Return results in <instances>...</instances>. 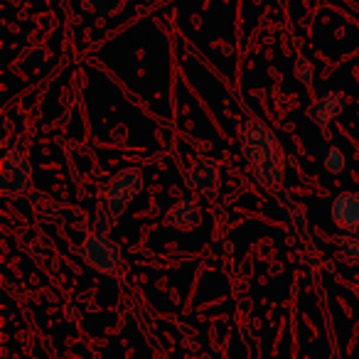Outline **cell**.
<instances>
[{
  "label": "cell",
  "mask_w": 359,
  "mask_h": 359,
  "mask_svg": "<svg viewBox=\"0 0 359 359\" xmlns=\"http://www.w3.org/2000/svg\"><path fill=\"white\" fill-rule=\"evenodd\" d=\"M244 145L261 182H278L283 175V163H280V148L271 135V130L261 123L251 126L249 133L244 135Z\"/></svg>",
  "instance_id": "1"
},
{
  "label": "cell",
  "mask_w": 359,
  "mask_h": 359,
  "mask_svg": "<svg viewBox=\"0 0 359 359\" xmlns=\"http://www.w3.org/2000/svg\"><path fill=\"white\" fill-rule=\"evenodd\" d=\"M81 256L86 259V264L94 266L106 273H116L121 269V254L116 249L114 241H109L106 236L94 234L81 244Z\"/></svg>",
  "instance_id": "2"
},
{
  "label": "cell",
  "mask_w": 359,
  "mask_h": 359,
  "mask_svg": "<svg viewBox=\"0 0 359 359\" xmlns=\"http://www.w3.org/2000/svg\"><path fill=\"white\" fill-rule=\"evenodd\" d=\"M140 187H143V175H140V170L130 168V170H123V172L116 175L114 182H111V187H109L111 212H114V215H121L123 207L133 200L135 192H140Z\"/></svg>",
  "instance_id": "3"
},
{
  "label": "cell",
  "mask_w": 359,
  "mask_h": 359,
  "mask_svg": "<svg viewBox=\"0 0 359 359\" xmlns=\"http://www.w3.org/2000/svg\"><path fill=\"white\" fill-rule=\"evenodd\" d=\"M332 222L344 231L359 229V192H342L332 200L330 207Z\"/></svg>",
  "instance_id": "4"
},
{
  "label": "cell",
  "mask_w": 359,
  "mask_h": 359,
  "mask_svg": "<svg viewBox=\"0 0 359 359\" xmlns=\"http://www.w3.org/2000/svg\"><path fill=\"white\" fill-rule=\"evenodd\" d=\"M190 187L202 195H215L217 187H219V170L212 160L202 158L192 165L190 170Z\"/></svg>",
  "instance_id": "5"
},
{
  "label": "cell",
  "mask_w": 359,
  "mask_h": 359,
  "mask_svg": "<svg viewBox=\"0 0 359 359\" xmlns=\"http://www.w3.org/2000/svg\"><path fill=\"white\" fill-rule=\"evenodd\" d=\"M168 222L172 226H180V229L190 231L200 224V210H197V205L192 200H182L168 212Z\"/></svg>",
  "instance_id": "6"
},
{
  "label": "cell",
  "mask_w": 359,
  "mask_h": 359,
  "mask_svg": "<svg viewBox=\"0 0 359 359\" xmlns=\"http://www.w3.org/2000/svg\"><path fill=\"white\" fill-rule=\"evenodd\" d=\"M342 109H344L342 94H339V91H327V94H325L323 99L310 109V116H313L320 126H327Z\"/></svg>",
  "instance_id": "7"
},
{
  "label": "cell",
  "mask_w": 359,
  "mask_h": 359,
  "mask_svg": "<svg viewBox=\"0 0 359 359\" xmlns=\"http://www.w3.org/2000/svg\"><path fill=\"white\" fill-rule=\"evenodd\" d=\"M339 251H342L347 259H359V234L354 231V234L344 236L342 244H339Z\"/></svg>",
  "instance_id": "8"
},
{
  "label": "cell",
  "mask_w": 359,
  "mask_h": 359,
  "mask_svg": "<svg viewBox=\"0 0 359 359\" xmlns=\"http://www.w3.org/2000/svg\"><path fill=\"white\" fill-rule=\"evenodd\" d=\"M325 168L330 172H339L344 168V153L339 148H330L327 150V158H325Z\"/></svg>",
  "instance_id": "9"
}]
</instances>
